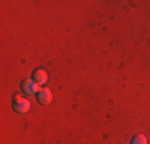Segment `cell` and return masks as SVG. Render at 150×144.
Returning <instances> with one entry per match:
<instances>
[{
  "instance_id": "obj_1",
  "label": "cell",
  "mask_w": 150,
  "mask_h": 144,
  "mask_svg": "<svg viewBox=\"0 0 150 144\" xmlns=\"http://www.w3.org/2000/svg\"><path fill=\"white\" fill-rule=\"evenodd\" d=\"M13 109L16 110L18 114H26L27 110L30 109V101L23 98V96H15V101H13Z\"/></svg>"
},
{
  "instance_id": "obj_2",
  "label": "cell",
  "mask_w": 150,
  "mask_h": 144,
  "mask_svg": "<svg viewBox=\"0 0 150 144\" xmlns=\"http://www.w3.org/2000/svg\"><path fill=\"white\" fill-rule=\"evenodd\" d=\"M38 86L40 85H37L34 80H24L23 85H21V88H23V93H26V95H35V93L40 91Z\"/></svg>"
},
{
  "instance_id": "obj_3",
  "label": "cell",
  "mask_w": 150,
  "mask_h": 144,
  "mask_svg": "<svg viewBox=\"0 0 150 144\" xmlns=\"http://www.w3.org/2000/svg\"><path fill=\"white\" fill-rule=\"evenodd\" d=\"M37 99H38V103L40 104H50L51 103V99H53V95H51V91H50L48 88H42L40 91L37 93Z\"/></svg>"
},
{
  "instance_id": "obj_4",
  "label": "cell",
  "mask_w": 150,
  "mask_h": 144,
  "mask_svg": "<svg viewBox=\"0 0 150 144\" xmlns=\"http://www.w3.org/2000/svg\"><path fill=\"white\" fill-rule=\"evenodd\" d=\"M34 82L37 85H43L48 82V74L43 71V69H37L34 72Z\"/></svg>"
},
{
  "instance_id": "obj_5",
  "label": "cell",
  "mask_w": 150,
  "mask_h": 144,
  "mask_svg": "<svg viewBox=\"0 0 150 144\" xmlns=\"http://www.w3.org/2000/svg\"><path fill=\"white\" fill-rule=\"evenodd\" d=\"M131 144H147V138L144 135H137L133 138V143Z\"/></svg>"
}]
</instances>
